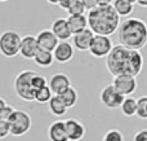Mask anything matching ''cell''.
I'll return each instance as SVG.
<instances>
[{"mask_svg":"<svg viewBox=\"0 0 147 141\" xmlns=\"http://www.w3.org/2000/svg\"><path fill=\"white\" fill-rule=\"evenodd\" d=\"M9 123V129L12 136H23L26 135L32 127V119H31L30 114L25 110H18L14 109L12 113L10 118L8 119Z\"/></svg>","mask_w":147,"mask_h":141,"instance_id":"cell-5","label":"cell"},{"mask_svg":"<svg viewBox=\"0 0 147 141\" xmlns=\"http://www.w3.org/2000/svg\"><path fill=\"white\" fill-rule=\"evenodd\" d=\"M34 62L40 67H51L54 62V57H53V52H48V51H43L39 49L36 56L34 57Z\"/></svg>","mask_w":147,"mask_h":141,"instance_id":"cell-21","label":"cell"},{"mask_svg":"<svg viewBox=\"0 0 147 141\" xmlns=\"http://www.w3.org/2000/svg\"><path fill=\"white\" fill-rule=\"evenodd\" d=\"M48 109L51 111V114H53L54 117H63L67 113V110H69L66 108V105L63 104V101L61 100V97L56 95L48 102Z\"/></svg>","mask_w":147,"mask_h":141,"instance_id":"cell-20","label":"cell"},{"mask_svg":"<svg viewBox=\"0 0 147 141\" xmlns=\"http://www.w3.org/2000/svg\"><path fill=\"white\" fill-rule=\"evenodd\" d=\"M13 111H14V108L10 105H7L4 109L0 110V119H1V121H8V119L10 118Z\"/></svg>","mask_w":147,"mask_h":141,"instance_id":"cell-30","label":"cell"},{"mask_svg":"<svg viewBox=\"0 0 147 141\" xmlns=\"http://www.w3.org/2000/svg\"><path fill=\"white\" fill-rule=\"evenodd\" d=\"M140 119H147V96H141L137 98V113Z\"/></svg>","mask_w":147,"mask_h":141,"instance_id":"cell-25","label":"cell"},{"mask_svg":"<svg viewBox=\"0 0 147 141\" xmlns=\"http://www.w3.org/2000/svg\"><path fill=\"white\" fill-rule=\"evenodd\" d=\"M48 139L49 141H69L66 134L65 121H54L48 127Z\"/></svg>","mask_w":147,"mask_h":141,"instance_id":"cell-17","label":"cell"},{"mask_svg":"<svg viewBox=\"0 0 147 141\" xmlns=\"http://www.w3.org/2000/svg\"><path fill=\"white\" fill-rule=\"evenodd\" d=\"M31 85H32V89L34 92H36L38 89H40V88L45 87V85H48V80H47V78L44 77V75L39 74V73H36L35 75H34L32 80H31Z\"/></svg>","mask_w":147,"mask_h":141,"instance_id":"cell-27","label":"cell"},{"mask_svg":"<svg viewBox=\"0 0 147 141\" xmlns=\"http://www.w3.org/2000/svg\"><path fill=\"white\" fill-rule=\"evenodd\" d=\"M36 74V71L30 69L22 70L17 74L14 79V91L17 93V96L23 101H35V92L32 89L31 85V80H32L34 75Z\"/></svg>","mask_w":147,"mask_h":141,"instance_id":"cell-4","label":"cell"},{"mask_svg":"<svg viewBox=\"0 0 147 141\" xmlns=\"http://www.w3.org/2000/svg\"><path fill=\"white\" fill-rule=\"evenodd\" d=\"M93 38H94V34L89 27L85 28L84 31H81V33L75 34V35H72V45H74V48L78 49V51H81V52L89 51Z\"/></svg>","mask_w":147,"mask_h":141,"instance_id":"cell-16","label":"cell"},{"mask_svg":"<svg viewBox=\"0 0 147 141\" xmlns=\"http://www.w3.org/2000/svg\"><path fill=\"white\" fill-rule=\"evenodd\" d=\"M65 127H66V134L69 141H80L85 136V126L78 119H66Z\"/></svg>","mask_w":147,"mask_h":141,"instance_id":"cell-14","label":"cell"},{"mask_svg":"<svg viewBox=\"0 0 147 141\" xmlns=\"http://www.w3.org/2000/svg\"><path fill=\"white\" fill-rule=\"evenodd\" d=\"M0 1H3V3H4V1H9V0H0Z\"/></svg>","mask_w":147,"mask_h":141,"instance_id":"cell-38","label":"cell"},{"mask_svg":"<svg viewBox=\"0 0 147 141\" xmlns=\"http://www.w3.org/2000/svg\"><path fill=\"white\" fill-rule=\"evenodd\" d=\"M9 135H10V129L8 121H1L0 119V139H5Z\"/></svg>","mask_w":147,"mask_h":141,"instance_id":"cell-29","label":"cell"},{"mask_svg":"<svg viewBox=\"0 0 147 141\" xmlns=\"http://www.w3.org/2000/svg\"><path fill=\"white\" fill-rule=\"evenodd\" d=\"M119 44L130 51H141L147 44V23L141 18L129 17L117 28Z\"/></svg>","mask_w":147,"mask_h":141,"instance_id":"cell-2","label":"cell"},{"mask_svg":"<svg viewBox=\"0 0 147 141\" xmlns=\"http://www.w3.org/2000/svg\"><path fill=\"white\" fill-rule=\"evenodd\" d=\"M136 3L133 0H114L112 7H114L115 12L119 14V17H129L132 14L133 9H134Z\"/></svg>","mask_w":147,"mask_h":141,"instance_id":"cell-19","label":"cell"},{"mask_svg":"<svg viewBox=\"0 0 147 141\" xmlns=\"http://www.w3.org/2000/svg\"><path fill=\"white\" fill-rule=\"evenodd\" d=\"M53 96L54 95L51 91L49 85H45V87L40 88V89H38L35 92V101L39 104H48Z\"/></svg>","mask_w":147,"mask_h":141,"instance_id":"cell-24","label":"cell"},{"mask_svg":"<svg viewBox=\"0 0 147 141\" xmlns=\"http://www.w3.org/2000/svg\"><path fill=\"white\" fill-rule=\"evenodd\" d=\"M48 85L51 88V91L53 92V95L59 96L61 93H63L65 91L71 87V79L65 73H57L51 78Z\"/></svg>","mask_w":147,"mask_h":141,"instance_id":"cell-13","label":"cell"},{"mask_svg":"<svg viewBox=\"0 0 147 141\" xmlns=\"http://www.w3.org/2000/svg\"><path fill=\"white\" fill-rule=\"evenodd\" d=\"M133 141H147V128L136 132L133 136Z\"/></svg>","mask_w":147,"mask_h":141,"instance_id":"cell-31","label":"cell"},{"mask_svg":"<svg viewBox=\"0 0 147 141\" xmlns=\"http://www.w3.org/2000/svg\"><path fill=\"white\" fill-rule=\"evenodd\" d=\"M51 30L54 35L57 36L59 41H67L72 36L71 31H70L69 23H67V18L63 17H58L52 22Z\"/></svg>","mask_w":147,"mask_h":141,"instance_id":"cell-15","label":"cell"},{"mask_svg":"<svg viewBox=\"0 0 147 141\" xmlns=\"http://www.w3.org/2000/svg\"><path fill=\"white\" fill-rule=\"evenodd\" d=\"M88 27L94 35L110 36L117 31L120 26V17L115 12L114 7H96L86 13Z\"/></svg>","mask_w":147,"mask_h":141,"instance_id":"cell-3","label":"cell"},{"mask_svg":"<svg viewBox=\"0 0 147 141\" xmlns=\"http://www.w3.org/2000/svg\"><path fill=\"white\" fill-rule=\"evenodd\" d=\"M47 3H49V4H52V5H58L59 0H47Z\"/></svg>","mask_w":147,"mask_h":141,"instance_id":"cell-37","label":"cell"},{"mask_svg":"<svg viewBox=\"0 0 147 141\" xmlns=\"http://www.w3.org/2000/svg\"><path fill=\"white\" fill-rule=\"evenodd\" d=\"M112 85H114L123 96L133 95L138 88L137 78L132 77V75H128V74H120V75H117V77H114Z\"/></svg>","mask_w":147,"mask_h":141,"instance_id":"cell-9","label":"cell"},{"mask_svg":"<svg viewBox=\"0 0 147 141\" xmlns=\"http://www.w3.org/2000/svg\"><path fill=\"white\" fill-rule=\"evenodd\" d=\"M120 110H121L123 115L125 117H134L137 113V98L132 97V96H128L124 98L121 106H120Z\"/></svg>","mask_w":147,"mask_h":141,"instance_id":"cell-22","label":"cell"},{"mask_svg":"<svg viewBox=\"0 0 147 141\" xmlns=\"http://www.w3.org/2000/svg\"><path fill=\"white\" fill-rule=\"evenodd\" d=\"M75 1L76 0H59L58 7L61 8V9H63V10H69Z\"/></svg>","mask_w":147,"mask_h":141,"instance_id":"cell-32","label":"cell"},{"mask_svg":"<svg viewBox=\"0 0 147 141\" xmlns=\"http://www.w3.org/2000/svg\"><path fill=\"white\" fill-rule=\"evenodd\" d=\"M22 36L14 30H5L0 34V53L7 58L20 54V45Z\"/></svg>","mask_w":147,"mask_h":141,"instance_id":"cell-6","label":"cell"},{"mask_svg":"<svg viewBox=\"0 0 147 141\" xmlns=\"http://www.w3.org/2000/svg\"><path fill=\"white\" fill-rule=\"evenodd\" d=\"M85 12H86V9L80 0H76L72 4V7L67 10L69 16H85Z\"/></svg>","mask_w":147,"mask_h":141,"instance_id":"cell-28","label":"cell"},{"mask_svg":"<svg viewBox=\"0 0 147 141\" xmlns=\"http://www.w3.org/2000/svg\"><path fill=\"white\" fill-rule=\"evenodd\" d=\"M59 97H61V100L63 101V104L66 105L67 109H71V108H74V106L76 105V104H78L79 93L74 87H70L69 89H66L63 93H61Z\"/></svg>","mask_w":147,"mask_h":141,"instance_id":"cell-23","label":"cell"},{"mask_svg":"<svg viewBox=\"0 0 147 141\" xmlns=\"http://www.w3.org/2000/svg\"><path fill=\"white\" fill-rule=\"evenodd\" d=\"M136 4H138L140 7H143V8H147V0H133Z\"/></svg>","mask_w":147,"mask_h":141,"instance_id":"cell-35","label":"cell"},{"mask_svg":"<svg viewBox=\"0 0 147 141\" xmlns=\"http://www.w3.org/2000/svg\"><path fill=\"white\" fill-rule=\"evenodd\" d=\"M145 60L140 51H130L117 44L106 57V67L112 77L128 74L137 78L143 69Z\"/></svg>","mask_w":147,"mask_h":141,"instance_id":"cell-1","label":"cell"},{"mask_svg":"<svg viewBox=\"0 0 147 141\" xmlns=\"http://www.w3.org/2000/svg\"><path fill=\"white\" fill-rule=\"evenodd\" d=\"M36 41H38L39 49L48 52H53L56 49V47L58 45L59 40L57 39V36L52 33L51 28H44L36 35Z\"/></svg>","mask_w":147,"mask_h":141,"instance_id":"cell-10","label":"cell"},{"mask_svg":"<svg viewBox=\"0 0 147 141\" xmlns=\"http://www.w3.org/2000/svg\"><path fill=\"white\" fill-rule=\"evenodd\" d=\"M102 141H125V139L120 129L112 128V129H109V131L103 135Z\"/></svg>","mask_w":147,"mask_h":141,"instance_id":"cell-26","label":"cell"},{"mask_svg":"<svg viewBox=\"0 0 147 141\" xmlns=\"http://www.w3.org/2000/svg\"><path fill=\"white\" fill-rule=\"evenodd\" d=\"M39 51V45L36 41V36L34 35H25L21 39L20 45V54L25 60H34Z\"/></svg>","mask_w":147,"mask_h":141,"instance_id":"cell-12","label":"cell"},{"mask_svg":"<svg viewBox=\"0 0 147 141\" xmlns=\"http://www.w3.org/2000/svg\"><path fill=\"white\" fill-rule=\"evenodd\" d=\"M67 23H69L70 31L72 35L79 34L88 28V21H86V16H69L67 17Z\"/></svg>","mask_w":147,"mask_h":141,"instance_id":"cell-18","label":"cell"},{"mask_svg":"<svg viewBox=\"0 0 147 141\" xmlns=\"http://www.w3.org/2000/svg\"><path fill=\"white\" fill-rule=\"evenodd\" d=\"M114 0H97V7H110Z\"/></svg>","mask_w":147,"mask_h":141,"instance_id":"cell-34","label":"cell"},{"mask_svg":"<svg viewBox=\"0 0 147 141\" xmlns=\"http://www.w3.org/2000/svg\"><path fill=\"white\" fill-rule=\"evenodd\" d=\"M74 56H75V48L72 43L69 41H59L53 51L54 61H57L58 64H67L74 58Z\"/></svg>","mask_w":147,"mask_h":141,"instance_id":"cell-11","label":"cell"},{"mask_svg":"<svg viewBox=\"0 0 147 141\" xmlns=\"http://www.w3.org/2000/svg\"><path fill=\"white\" fill-rule=\"evenodd\" d=\"M80 1L84 4L86 10H90L97 7V0H80Z\"/></svg>","mask_w":147,"mask_h":141,"instance_id":"cell-33","label":"cell"},{"mask_svg":"<svg viewBox=\"0 0 147 141\" xmlns=\"http://www.w3.org/2000/svg\"><path fill=\"white\" fill-rule=\"evenodd\" d=\"M112 48H114V44H112V40L110 36L94 35L90 48H89V53L94 58H105V57L109 56Z\"/></svg>","mask_w":147,"mask_h":141,"instance_id":"cell-8","label":"cell"},{"mask_svg":"<svg viewBox=\"0 0 147 141\" xmlns=\"http://www.w3.org/2000/svg\"><path fill=\"white\" fill-rule=\"evenodd\" d=\"M124 98H125V96H123L112 84L105 85V87L102 88L101 93H99V100H101V102L105 105V108L111 109V110H114V109H120Z\"/></svg>","mask_w":147,"mask_h":141,"instance_id":"cell-7","label":"cell"},{"mask_svg":"<svg viewBox=\"0 0 147 141\" xmlns=\"http://www.w3.org/2000/svg\"><path fill=\"white\" fill-rule=\"evenodd\" d=\"M7 105H8V104H7V101H5L3 97H0V110H1V109H4Z\"/></svg>","mask_w":147,"mask_h":141,"instance_id":"cell-36","label":"cell"}]
</instances>
